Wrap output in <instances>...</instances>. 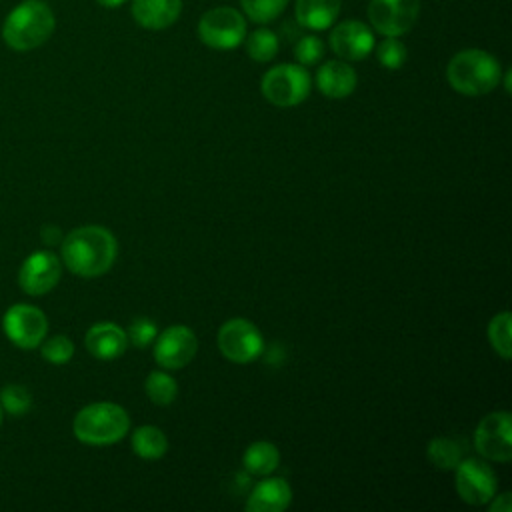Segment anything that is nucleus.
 <instances>
[{
	"label": "nucleus",
	"mask_w": 512,
	"mask_h": 512,
	"mask_svg": "<svg viewBox=\"0 0 512 512\" xmlns=\"http://www.w3.org/2000/svg\"><path fill=\"white\" fill-rule=\"evenodd\" d=\"M64 266L82 278L106 274L118 254L116 238L102 226H80L62 238Z\"/></svg>",
	"instance_id": "f257e3e1"
},
{
	"label": "nucleus",
	"mask_w": 512,
	"mask_h": 512,
	"mask_svg": "<svg viewBox=\"0 0 512 512\" xmlns=\"http://www.w3.org/2000/svg\"><path fill=\"white\" fill-rule=\"evenodd\" d=\"M54 26V12L44 0H24L6 16L2 38L10 48L26 52L42 46L52 36Z\"/></svg>",
	"instance_id": "f03ea898"
},
{
	"label": "nucleus",
	"mask_w": 512,
	"mask_h": 512,
	"mask_svg": "<svg viewBox=\"0 0 512 512\" xmlns=\"http://www.w3.org/2000/svg\"><path fill=\"white\" fill-rule=\"evenodd\" d=\"M448 84L464 96H482L492 92L502 80L500 62L478 48L460 50L446 66Z\"/></svg>",
	"instance_id": "7ed1b4c3"
},
{
	"label": "nucleus",
	"mask_w": 512,
	"mask_h": 512,
	"mask_svg": "<svg viewBox=\"0 0 512 512\" xmlns=\"http://www.w3.org/2000/svg\"><path fill=\"white\" fill-rule=\"evenodd\" d=\"M128 428V412L114 402H94L84 406L72 424L74 436L92 446L114 444L128 434Z\"/></svg>",
	"instance_id": "20e7f679"
},
{
	"label": "nucleus",
	"mask_w": 512,
	"mask_h": 512,
	"mask_svg": "<svg viewBox=\"0 0 512 512\" xmlns=\"http://www.w3.org/2000/svg\"><path fill=\"white\" fill-rule=\"evenodd\" d=\"M260 88L270 104L290 108L308 98L312 80L302 64H278L262 76Z\"/></svg>",
	"instance_id": "39448f33"
},
{
	"label": "nucleus",
	"mask_w": 512,
	"mask_h": 512,
	"mask_svg": "<svg viewBox=\"0 0 512 512\" xmlns=\"http://www.w3.org/2000/svg\"><path fill=\"white\" fill-rule=\"evenodd\" d=\"M198 36L214 50H232L246 38V20L230 6H216L202 14L198 22Z\"/></svg>",
	"instance_id": "423d86ee"
},
{
	"label": "nucleus",
	"mask_w": 512,
	"mask_h": 512,
	"mask_svg": "<svg viewBox=\"0 0 512 512\" xmlns=\"http://www.w3.org/2000/svg\"><path fill=\"white\" fill-rule=\"evenodd\" d=\"M218 350L224 358L236 364L256 360L264 350L260 330L246 318H230L218 328Z\"/></svg>",
	"instance_id": "0eeeda50"
},
{
	"label": "nucleus",
	"mask_w": 512,
	"mask_h": 512,
	"mask_svg": "<svg viewBox=\"0 0 512 512\" xmlns=\"http://www.w3.org/2000/svg\"><path fill=\"white\" fill-rule=\"evenodd\" d=\"M474 448L486 460L506 464L512 460V418L498 410L486 414L474 430Z\"/></svg>",
	"instance_id": "6e6552de"
},
{
	"label": "nucleus",
	"mask_w": 512,
	"mask_h": 512,
	"mask_svg": "<svg viewBox=\"0 0 512 512\" xmlns=\"http://www.w3.org/2000/svg\"><path fill=\"white\" fill-rule=\"evenodd\" d=\"M4 334L10 342H14L18 348L32 350L40 346L48 332V320L46 314L30 304H14L6 310L2 318Z\"/></svg>",
	"instance_id": "1a4fd4ad"
},
{
	"label": "nucleus",
	"mask_w": 512,
	"mask_h": 512,
	"mask_svg": "<svg viewBox=\"0 0 512 512\" xmlns=\"http://www.w3.org/2000/svg\"><path fill=\"white\" fill-rule=\"evenodd\" d=\"M456 470V492L470 506L488 504L496 494L498 480L490 464L478 458L460 460Z\"/></svg>",
	"instance_id": "9d476101"
},
{
	"label": "nucleus",
	"mask_w": 512,
	"mask_h": 512,
	"mask_svg": "<svg viewBox=\"0 0 512 512\" xmlns=\"http://www.w3.org/2000/svg\"><path fill=\"white\" fill-rule=\"evenodd\" d=\"M420 0H372L368 20L382 36H402L418 20Z\"/></svg>",
	"instance_id": "9b49d317"
},
{
	"label": "nucleus",
	"mask_w": 512,
	"mask_h": 512,
	"mask_svg": "<svg viewBox=\"0 0 512 512\" xmlns=\"http://www.w3.org/2000/svg\"><path fill=\"white\" fill-rule=\"evenodd\" d=\"M196 334L182 324L170 326L154 338V360L160 368L178 370L184 368L196 356Z\"/></svg>",
	"instance_id": "f8f14e48"
},
{
	"label": "nucleus",
	"mask_w": 512,
	"mask_h": 512,
	"mask_svg": "<svg viewBox=\"0 0 512 512\" xmlns=\"http://www.w3.org/2000/svg\"><path fill=\"white\" fill-rule=\"evenodd\" d=\"M62 274V262L48 250L32 252L18 272L20 288L30 296H42L50 292Z\"/></svg>",
	"instance_id": "ddd939ff"
},
{
	"label": "nucleus",
	"mask_w": 512,
	"mask_h": 512,
	"mask_svg": "<svg viewBox=\"0 0 512 512\" xmlns=\"http://www.w3.org/2000/svg\"><path fill=\"white\" fill-rule=\"evenodd\" d=\"M330 48L342 60H364L374 48V34L364 22L346 20L332 28Z\"/></svg>",
	"instance_id": "4468645a"
},
{
	"label": "nucleus",
	"mask_w": 512,
	"mask_h": 512,
	"mask_svg": "<svg viewBox=\"0 0 512 512\" xmlns=\"http://www.w3.org/2000/svg\"><path fill=\"white\" fill-rule=\"evenodd\" d=\"M358 82L356 70L346 60H328L316 72V86L326 98H346Z\"/></svg>",
	"instance_id": "2eb2a0df"
},
{
	"label": "nucleus",
	"mask_w": 512,
	"mask_h": 512,
	"mask_svg": "<svg viewBox=\"0 0 512 512\" xmlns=\"http://www.w3.org/2000/svg\"><path fill=\"white\" fill-rule=\"evenodd\" d=\"M86 350L100 360H114L126 352L128 336L126 332L112 322L94 324L84 338Z\"/></svg>",
	"instance_id": "dca6fc26"
},
{
	"label": "nucleus",
	"mask_w": 512,
	"mask_h": 512,
	"mask_svg": "<svg viewBox=\"0 0 512 512\" xmlns=\"http://www.w3.org/2000/svg\"><path fill=\"white\" fill-rule=\"evenodd\" d=\"M292 502V488L284 478L260 480L246 498L248 512H282Z\"/></svg>",
	"instance_id": "f3484780"
},
{
	"label": "nucleus",
	"mask_w": 512,
	"mask_h": 512,
	"mask_svg": "<svg viewBox=\"0 0 512 512\" xmlns=\"http://www.w3.org/2000/svg\"><path fill=\"white\" fill-rule=\"evenodd\" d=\"M182 12V0H132V16L138 26L164 30L172 26Z\"/></svg>",
	"instance_id": "a211bd4d"
},
{
	"label": "nucleus",
	"mask_w": 512,
	"mask_h": 512,
	"mask_svg": "<svg viewBox=\"0 0 512 512\" xmlns=\"http://www.w3.org/2000/svg\"><path fill=\"white\" fill-rule=\"evenodd\" d=\"M342 0H296V22L310 30H326L334 24Z\"/></svg>",
	"instance_id": "6ab92c4d"
},
{
	"label": "nucleus",
	"mask_w": 512,
	"mask_h": 512,
	"mask_svg": "<svg viewBox=\"0 0 512 512\" xmlns=\"http://www.w3.org/2000/svg\"><path fill=\"white\" fill-rule=\"evenodd\" d=\"M280 464V452L272 442H252L242 454V466L252 476H268Z\"/></svg>",
	"instance_id": "aec40b11"
},
{
	"label": "nucleus",
	"mask_w": 512,
	"mask_h": 512,
	"mask_svg": "<svg viewBox=\"0 0 512 512\" xmlns=\"http://www.w3.org/2000/svg\"><path fill=\"white\" fill-rule=\"evenodd\" d=\"M132 450L136 456L144 458V460H156L162 458L168 450V438L164 436V432L156 426H138L132 432L130 438Z\"/></svg>",
	"instance_id": "412c9836"
},
{
	"label": "nucleus",
	"mask_w": 512,
	"mask_h": 512,
	"mask_svg": "<svg viewBox=\"0 0 512 512\" xmlns=\"http://www.w3.org/2000/svg\"><path fill=\"white\" fill-rule=\"evenodd\" d=\"M428 462L440 470H454L462 460V448L452 438H434L426 446Z\"/></svg>",
	"instance_id": "4be33fe9"
},
{
	"label": "nucleus",
	"mask_w": 512,
	"mask_h": 512,
	"mask_svg": "<svg viewBox=\"0 0 512 512\" xmlns=\"http://www.w3.org/2000/svg\"><path fill=\"white\" fill-rule=\"evenodd\" d=\"M144 390H146L148 398L152 400V404H156V406L172 404L176 394H178L176 380L170 374L162 372V370H154V372H150L146 376Z\"/></svg>",
	"instance_id": "5701e85b"
},
{
	"label": "nucleus",
	"mask_w": 512,
	"mask_h": 512,
	"mask_svg": "<svg viewBox=\"0 0 512 512\" xmlns=\"http://www.w3.org/2000/svg\"><path fill=\"white\" fill-rule=\"evenodd\" d=\"M244 40H246L248 56L256 62H270L278 54V48H280V40H278L276 32H272L268 28H258Z\"/></svg>",
	"instance_id": "b1692460"
},
{
	"label": "nucleus",
	"mask_w": 512,
	"mask_h": 512,
	"mask_svg": "<svg viewBox=\"0 0 512 512\" xmlns=\"http://www.w3.org/2000/svg\"><path fill=\"white\" fill-rule=\"evenodd\" d=\"M510 322H512V316L510 312H500L496 314L490 324H488V340H490V346L494 348V352L504 358V360H510L512 356V336H510Z\"/></svg>",
	"instance_id": "393cba45"
},
{
	"label": "nucleus",
	"mask_w": 512,
	"mask_h": 512,
	"mask_svg": "<svg viewBox=\"0 0 512 512\" xmlns=\"http://www.w3.org/2000/svg\"><path fill=\"white\" fill-rule=\"evenodd\" d=\"M240 4H242L244 14L252 22L266 24L284 12L288 0H240Z\"/></svg>",
	"instance_id": "a878e982"
},
{
	"label": "nucleus",
	"mask_w": 512,
	"mask_h": 512,
	"mask_svg": "<svg viewBox=\"0 0 512 512\" xmlns=\"http://www.w3.org/2000/svg\"><path fill=\"white\" fill-rule=\"evenodd\" d=\"M376 58L380 66L388 70H398L404 66L408 58V50L404 42L398 40V36H384V40L376 46Z\"/></svg>",
	"instance_id": "bb28decb"
},
{
	"label": "nucleus",
	"mask_w": 512,
	"mask_h": 512,
	"mask_svg": "<svg viewBox=\"0 0 512 512\" xmlns=\"http://www.w3.org/2000/svg\"><path fill=\"white\" fill-rule=\"evenodd\" d=\"M0 406H2V410H6L12 416H22L30 410L32 396L24 386L8 384L0 392Z\"/></svg>",
	"instance_id": "cd10ccee"
},
{
	"label": "nucleus",
	"mask_w": 512,
	"mask_h": 512,
	"mask_svg": "<svg viewBox=\"0 0 512 512\" xmlns=\"http://www.w3.org/2000/svg\"><path fill=\"white\" fill-rule=\"evenodd\" d=\"M40 352H42V358L52 364H66L74 354V344L68 336L56 334L42 344Z\"/></svg>",
	"instance_id": "c85d7f7f"
},
{
	"label": "nucleus",
	"mask_w": 512,
	"mask_h": 512,
	"mask_svg": "<svg viewBox=\"0 0 512 512\" xmlns=\"http://www.w3.org/2000/svg\"><path fill=\"white\" fill-rule=\"evenodd\" d=\"M128 342L136 348H146L154 342V338L158 336V328L150 318H134L132 324L128 326Z\"/></svg>",
	"instance_id": "c756f323"
},
{
	"label": "nucleus",
	"mask_w": 512,
	"mask_h": 512,
	"mask_svg": "<svg viewBox=\"0 0 512 512\" xmlns=\"http://www.w3.org/2000/svg\"><path fill=\"white\" fill-rule=\"evenodd\" d=\"M294 56L302 66L316 64L324 56V44L318 36H302L294 46Z\"/></svg>",
	"instance_id": "7c9ffc66"
},
{
	"label": "nucleus",
	"mask_w": 512,
	"mask_h": 512,
	"mask_svg": "<svg viewBox=\"0 0 512 512\" xmlns=\"http://www.w3.org/2000/svg\"><path fill=\"white\" fill-rule=\"evenodd\" d=\"M512 510V494L510 492H502V494H494L490 498V512H510Z\"/></svg>",
	"instance_id": "2f4dec72"
},
{
	"label": "nucleus",
	"mask_w": 512,
	"mask_h": 512,
	"mask_svg": "<svg viewBox=\"0 0 512 512\" xmlns=\"http://www.w3.org/2000/svg\"><path fill=\"white\" fill-rule=\"evenodd\" d=\"M100 6H104V8H118V6H122L126 0H96Z\"/></svg>",
	"instance_id": "473e14b6"
},
{
	"label": "nucleus",
	"mask_w": 512,
	"mask_h": 512,
	"mask_svg": "<svg viewBox=\"0 0 512 512\" xmlns=\"http://www.w3.org/2000/svg\"><path fill=\"white\" fill-rule=\"evenodd\" d=\"M510 78H512V72L506 70L504 72V88H506V92H510Z\"/></svg>",
	"instance_id": "72a5a7b5"
},
{
	"label": "nucleus",
	"mask_w": 512,
	"mask_h": 512,
	"mask_svg": "<svg viewBox=\"0 0 512 512\" xmlns=\"http://www.w3.org/2000/svg\"><path fill=\"white\" fill-rule=\"evenodd\" d=\"M2 412H4V410H2V406H0V424H2Z\"/></svg>",
	"instance_id": "f704fd0d"
}]
</instances>
